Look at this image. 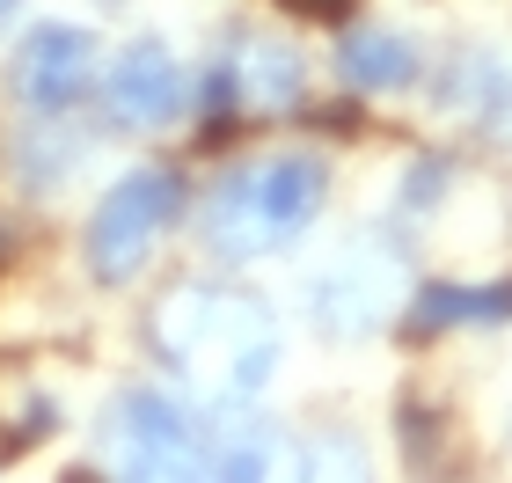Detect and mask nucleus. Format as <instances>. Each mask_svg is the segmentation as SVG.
Masks as SVG:
<instances>
[{"label":"nucleus","mask_w":512,"mask_h":483,"mask_svg":"<svg viewBox=\"0 0 512 483\" xmlns=\"http://www.w3.org/2000/svg\"><path fill=\"white\" fill-rule=\"evenodd\" d=\"M147 344L176 381H191L205 403H256L278 374L286 330L278 308L249 286H213V279H183L154 301Z\"/></svg>","instance_id":"1"},{"label":"nucleus","mask_w":512,"mask_h":483,"mask_svg":"<svg viewBox=\"0 0 512 483\" xmlns=\"http://www.w3.org/2000/svg\"><path fill=\"white\" fill-rule=\"evenodd\" d=\"M330 205V161L322 154H264L227 169L198 205V235L220 264H256L293 249Z\"/></svg>","instance_id":"2"},{"label":"nucleus","mask_w":512,"mask_h":483,"mask_svg":"<svg viewBox=\"0 0 512 483\" xmlns=\"http://www.w3.org/2000/svg\"><path fill=\"white\" fill-rule=\"evenodd\" d=\"M176 213H183V176L176 169H132V176H118L96 198L88 235H81L88 271H96L103 286H132L139 271L154 264V249L176 227Z\"/></svg>","instance_id":"3"},{"label":"nucleus","mask_w":512,"mask_h":483,"mask_svg":"<svg viewBox=\"0 0 512 483\" xmlns=\"http://www.w3.org/2000/svg\"><path fill=\"white\" fill-rule=\"evenodd\" d=\"M103 462L118 476H205V425L169 388H118L103 410Z\"/></svg>","instance_id":"4"},{"label":"nucleus","mask_w":512,"mask_h":483,"mask_svg":"<svg viewBox=\"0 0 512 483\" xmlns=\"http://www.w3.org/2000/svg\"><path fill=\"white\" fill-rule=\"evenodd\" d=\"M403 249L388 235H352L330 264L308 279V315L322 337H374L381 322L403 308Z\"/></svg>","instance_id":"5"},{"label":"nucleus","mask_w":512,"mask_h":483,"mask_svg":"<svg viewBox=\"0 0 512 483\" xmlns=\"http://www.w3.org/2000/svg\"><path fill=\"white\" fill-rule=\"evenodd\" d=\"M96 37L81 22H37L30 37L8 52V96L37 118H66L88 88H96Z\"/></svg>","instance_id":"6"},{"label":"nucleus","mask_w":512,"mask_h":483,"mask_svg":"<svg viewBox=\"0 0 512 483\" xmlns=\"http://www.w3.org/2000/svg\"><path fill=\"white\" fill-rule=\"evenodd\" d=\"M96 96L103 118L125 132H161L169 118H183L191 103V81H183V59L161 37H132L110 52V66H96Z\"/></svg>","instance_id":"7"},{"label":"nucleus","mask_w":512,"mask_h":483,"mask_svg":"<svg viewBox=\"0 0 512 483\" xmlns=\"http://www.w3.org/2000/svg\"><path fill=\"white\" fill-rule=\"evenodd\" d=\"M300 52L286 37H235L220 52V66H213V81H205V110H227V118H235V110H249V118H278V110H293L300 103Z\"/></svg>","instance_id":"8"},{"label":"nucleus","mask_w":512,"mask_h":483,"mask_svg":"<svg viewBox=\"0 0 512 483\" xmlns=\"http://www.w3.org/2000/svg\"><path fill=\"white\" fill-rule=\"evenodd\" d=\"M417 330H505L512 322V279H432L410 293Z\"/></svg>","instance_id":"9"},{"label":"nucleus","mask_w":512,"mask_h":483,"mask_svg":"<svg viewBox=\"0 0 512 483\" xmlns=\"http://www.w3.org/2000/svg\"><path fill=\"white\" fill-rule=\"evenodd\" d=\"M417 44L403 30H381V22H359V30L337 37V74L359 88V96H395V88L417 81Z\"/></svg>","instance_id":"10"},{"label":"nucleus","mask_w":512,"mask_h":483,"mask_svg":"<svg viewBox=\"0 0 512 483\" xmlns=\"http://www.w3.org/2000/svg\"><path fill=\"white\" fill-rule=\"evenodd\" d=\"M293 469H308V476H359L366 454H359V447H300Z\"/></svg>","instance_id":"11"},{"label":"nucleus","mask_w":512,"mask_h":483,"mask_svg":"<svg viewBox=\"0 0 512 483\" xmlns=\"http://www.w3.org/2000/svg\"><path fill=\"white\" fill-rule=\"evenodd\" d=\"M439 183H447V161H425V169H410V183H403V198H410V213H432V198H439Z\"/></svg>","instance_id":"12"},{"label":"nucleus","mask_w":512,"mask_h":483,"mask_svg":"<svg viewBox=\"0 0 512 483\" xmlns=\"http://www.w3.org/2000/svg\"><path fill=\"white\" fill-rule=\"evenodd\" d=\"M293 15H308V22H344V8H352V0H286Z\"/></svg>","instance_id":"13"},{"label":"nucleus","mask_w":512,"mask_h":483,"mask_svg":"<svg viewBox=\"0 0 512 483\" xmlns=\"http://www.w3.org/2000/svg\"><path fill=\"white\" fill-rule=\"evenodd\" d=\"M15 8H22V0H0V22H8V15H15Z\"/></svg>","instance_id":"14"}]
</instances>
